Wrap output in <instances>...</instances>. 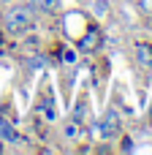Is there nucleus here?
<instances>
[{"instance_id": "f257e3e1", "label": "nucleus", "mask_w": 152, "mask_h": 155, "mask_svg": "<svg viewBox=\"0 0 152 155\" xmlns=\"http://www.w3.org/2000/svg\"><path fill=\"white\" fill-rule=\"evenodd\" d=\"M30 19H33L30 5H14V8H8V14H5V27H8L11 33H22V30L30 27Z\"/></svg>"}, {"instance_id": "39448f33", "label": "nucleus", "mask_w": 152, "mask_h": 155, "mask_svg": "<svg viewBox=\"0 0 152 155\" xmlns=\"http://www.w3.org/2000/svg\"><path fill=\"white\" fill-rule=\"evenodd\" d=\"M136 60H139L144 68H152V46L139 44V46H136Z\"/></svg>"}, {"instance_id": "6e6552de", "label": "nucleus", "mask_w": 152, "mask_h": 155, "mask_svg": "<svg viewBox=\"0 0 152 155\" xmlns=\"http://www.w3.org/2000/svg\"><path fill=\"white\" fill-rule=\"evenodd\" d=\"M35 5H38L41 11H46V14L57 11V0H35Z\"/></svg>"}, {"instance_id": "f03ea898", "label": "nucleus", "mask_w": 152, "mask_h": 155, "mask_svg": "<svg viewBox=\"0 0 152 155\" xmlns=\"http://www.w3.org/2000/svg\"><path fill=\"white\" fill-rule=\"evenodd\" d=\"M98 134H101L103 139H114V136L120 134V114H117L114 109H106V112H103V117L98 120Z\"/></svg>"}, {"instance_id": "7ed1b4c3", "label": "nucleus", "mask_w": 152, "mask_h": 155, "mask_svg": "<svg viewBox=\"0 0 152 155\" xmlns=\"http://www.w3.org/2000/svg\"><path fill=\"white\" fill-rule=\"evenodd\" d=\"M98 41H101L98 30H95V27H90V30H87V35H82V41H79V49H82V52H92V49L98 46Z\"/></svg>"}, {"instance_id": "9d476101", "label": "nucleus", "mask_w": 152, "mask_h": 155, "mask_svg": "<svg viewBox=\"0 0 152 155\" xmlns=\"http://www.w3.org/2000/svg\"><path fill=\"white\" fill-rule=\"evenodd\" d=\"M0 3H11V0H0Z\"/></svg>"}, {"instance_id": "1a4fd4ad", "label": "nucleus", "mask_w": 152, "mask_h": 155, "mask_svg": "<svg viewBox=\"0 0 152 155\" xmlns=\"http://www.w3.org/2000/svg\"><path fill=\"white\" fill-rule=\"evenodd\" d=\"M141 5H144V11H152V0H141Z\"/></svg>"}, {"instance_id": "0eeeda50", "label": "nucleus", "mask_w": 152, "mask_h": 155, "mask_svg": "<svg viewBox=\"0 0 152 155\" xmlns=\"http://www.w3.org/2000/svg\"><path fill=\"white\" fill-rule=\"evenodd\" d=\"M65 136H68V139H76V136H79V120L71 117V123L65 125Z\"/></svg>"}, {"instance_id": "423d86ee", "label": "nucleus", "mask_w": 152, "mask_h": 155, "mask_svg": "<svg viewBox=\"0 0 152 155\" xmlns=\"http://www.w3.org/2000/svg\"><path fill=\"white\" fill-rule=\"evenodd\" d=\"M41 112H44V117H46L49 123H54V120H57V112H54V104H52V98H46V101H44Z\"/></svg>"}, {"instance_id": "20e7f679", "label": "nucleus", "mask_w": 152, "mask_h": 155, "mask_svg": "<svg viewBox=\"0 0 152 155\" xmlns=\"http://www.w3.org/2000/svg\"><path fill=\"white\" fill-rule=\"evenodd\" d=\"M0 142H19L16 128H14L8 120H3V117H0Z\"/></svg>"}]
</instances>
